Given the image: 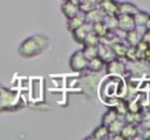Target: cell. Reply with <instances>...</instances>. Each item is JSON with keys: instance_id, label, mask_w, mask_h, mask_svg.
<instances>
[{"instance_id": "24", "label": "cell", "mask_w": 150, "mask_h": 140, "mask_svg": "<svg viewBox=\"0 0 150 140\" xmlns=\"http://www.w3.org/2000/svg\"><path fill=\"white\" fill-rule=\"evenodd\" d=\"M100 42H101V38H100L98 35H96V34L90 29V31L88 32V34L86 35L82 46H98Z\"/></svg>"}, {"instance_id": "28", "label": "cell", "mask_w": 150, "mask_h": 140, "mask_svg": "<svg viewBox=\"0 0 150 140\" xmlns=\"http://www.w3.org/2000/svg\"><path fill=\"white\" fill-rule=\"evenodd\" d=\"M82 52L84 54V56L90 60L95 56H97V46H83Z\"/></svg>"}, {"instance_id": "7", "label": "cell", "mask_w": 150, "mask_h": 140, "mask_svg": "<svg viewBox=\"0 0 150 140\" xmlns=\"http://www.w3.org/2000/svg\"><path fill=\"white\" fill-rule=\"evenodd\" d=\"M104 15H117L118 14V1L116 0H102L98 4Z\"/></svg>"}, {"instance_id": "6", "label": "cell", "mask_w": 150, "mask_h": 140, "mask_svg": "<svg viewBox=\"0 0 150 140\" xmlns=\"http://www.w3.org/2000/svg\"><path fill=\"white\" fill-rule=\"evenodd\" d=\"M97 56L101 60H103L105 64L116 58L114 55V52L111 49V46L108 45V44H104V42H100V45L97 46Z\"/></svg>"}, {"instance_id": "29", "label": "cell", "mask_w": 150, "mask_h": 140, "mask_svg": "<svg viewBox=\"0 0 150 140\" xmlns=\"http://www.w3.org/2000/svg\"><path fill=\"white\" fill-rule=\"evenodd\" d=\"M139 126L145 129V128H150V111H145L142 112V118H141V124Z\"/></svg>"}, {"instance_id": "11", "label": "cell", "mask_w": 150, "mask_h": 140, "mask_svg": "<svg viewBox=\"0 0 150 140\" xmlns=\"http://www.w3.org/2000/svg\"><path fill=\"white\" fill-rule=\"evenodd\" d=\"M61 12L66 16V19H69V18L76 15L80 12V9H79V6L76 4L71 2L70 0H64L61 5Z\"/></svg>"}, {"instance_id": "23", "label": "cell", "mask_w": 150, "mask_h": 140, "mask_svg": "<svg viewBox=\"0 0 150 140\" xmlns=\"http://www.w3.org/2000/svg\"><path fill=\"white\" fill-rule=\"evenodd\" d=\"M104 25L107 26L109 32H114L118 29V21H117V15H104L103 20Z\"/></svg>"}, {"instance_id": "9", "label": "cell", "mask_w": 150, "mask_h": 140, "mask_svg": "<svg viewBox=\"0 0 150 140\" xmlns=\"http://www.w3.org/2000/svg\"><path fill=\"white\" fill-rule=\"evenodd\" d=\"M142 39V32L138 27H135L124 33V40L128 46H136Z\"/></svg>"}, {"instance_id": "25", "label": "cell", "mask_w": 150, "mask_h": 140, "mask_svg": "<svg viewBox=\"0 0 150 140\" xmlns=\"http://www.w3.org/2000/svg\"><path fill=\"white\" fill-rule=\"evenodd\" d=\"M97 6H98V4H97L96 1H94V0H82V1L80 2V5H79V9H80L81 13L84 14V13H87V12L94 9V8L97 7Z\"/></svg>"}, {"instance_id": "32", "label": "cell", "mask_w": 150, "mask_h": 140, "mask_svg": "<svg viewBox=\"0 0 150 140\" xmlns=\"http://www.w3.org/2000/svg\"><path fill=\"white\" fill-rule=\"evenodd\" d=\"M142 138L143 139H146V140H150V128H145L142 133Z\"/></svg>"}, {"instance_id": "18", "label": "cell", "mask_w": 150, "mask_h": 140, "mask_svg": "<svg viewBox=\"0 0 150 140\" xmlns=\"http://www.w3.org/2000/svg\"><path fill=\"white\" fill-rule=\"evenodd\" d=\"M149 15H150V14H149L148 12L138 9V11L132 15V16H134V21H135V26L138 27V28H144L145 22H146Z\"/></svg>"}, {"instance_id": "33", "label": "cell", "mask_w": 150, "mask_h": 140, "mask_svg": "<svg viewBox=\"0 0 150 140\" xmlns=\"http://www.w3.org/2000/svg\"><path fill=\"white\" fill-rule=\"evenodd\" d=\"M144 29H150V15H149V18H148V20H146V22H145Z\"/></svg>"}, {"instance_id": "2", "label": "cell", "mask_w": 150, "mask_h": 140, "mask_svg": "<svg viewBox=\"0 0 150 140\" xmlns=\"http://www.w3.org/2000/svg\"><path fill=\"white\" fill-rule=\"evenodd\" d=\"M88 59L84 56L82 49L74 52L69 59V67L73 72H83L87 69Z\"/></svg>"}, {"instance_id": "1", "label": "cell", "mask_w": 150, "mask_h": 140, "mask_svg": "<svg viewBox=\"0 0 150 140\" xmlns=\"http://www.w3.org/2000/svg\"><path fill=\"white\" fill-rule=\"evenodd\" d=\"M48 46V39L41 35H35L28 38L20 46V54L26 58H30L40 54Z\"/></svg>"}, {"instance_id": "3", "label": "cell", "mask_w": 150, "mask_h": 140, "mask_svg": "<svg viewBox=\"0 0 150 140\" xmlns=\"http://www.w3.org/2000/svg\"><path fill=\"white\" fill-rule=\"evenodd\" d=\"M105 73L110 75H123L127 71V65L122 61V59L115 58L105 64L104 66Z\"/></svg>"}, {"instance_id": "4", "label": "cell", "mask_w": 150, "mask_h": 140, "mask_svg": "<svg viewBox=\"0 0 150 140\" xmlns=\"http://www.w3.org/2000/svg\"><path fill=\"white\" fill-rule=\"evenodd\" d=\"M138 136H139V126L124 122V125L120 132V138L124 139V140H135Z\"/></svg>"}, {"instance_id": "14", "label": "cell", "mask_w": 150, "mask_h": 140, "mask_svg": "<svg viewBox=\"0 0 150 140\" xmlns=\"http://www.w3.org/2000/svg\"><path fill=\"white\" fill-rule=\"evenodd\" d=\"M138 6L135 5L131 1H123L118 2V14H128V15H134L138 11Z\"/></svg>"}, {"instance_id": "35", "label": "cell", "mask_w": 150, "mask_h": 140, "mask_svg": "<svg viewBox=\"0 0 150 140\" xmlns=\"http://www.w3.org/2000/svg\"><path fill=\"white\" fill-rule=\"evenodd\" d=\"M94 1H96V2H97V4H100V2H101V1H102V0H94Z\"/></svg>"}, {"instance_id": "19", "label": "cell", "mask_w": 150, "mask_h": 140, "mask_svg": "<svg viewBox=\"0 0 150 140\" xmlns=\"http://www.w3.org/2000/svg\"><path fill=\"white\" fill-rule=\"evenodd\" d=\"M127 107H128V112H132V113H142L143 112L142 101L138 100L137 98L127 100Z\"/></svg>"}, {"instance_id": "30", "label": "cell", "mask_w": 150, "mask_h": 140, "mask_svg": "<svg viewBox=\"0 0 150 140\" xmlns=\"http://www.w3.org/2000/svg\"><path fill=\"white\" fill-rule=\"evenodd\" d=\"M145 44H148L150 46V29H145L144 32H142V39Z\"/></svg>"}, {"instance_id": "10", "label": "cell", "mask_w": 150, "mask_h": 140, "mask_svg": "<svg viewBox=\"0 0 150 140\" xmlns=\"http://www.w3.org/2000/svg\"><path fill=\"white\" fill-rule=\"evenodd\" d=\"M124 125V121H123V118L122 116H118L117 119H115L111 124H109L107 127H108V131H109V139H121L120 138V132L122 129Z\"/></svg>"}, {"instance_id": "20", "label": "cell", "mask_w": 150, "mask_h": 140, "mask_svg": "<svg viewBox=\"0 0 150 140\" xmlns=\"http://www.w3.org/2000/svg\"><path fill=\"white\" fill-rule=\"evenodd\" d=\"M91 31H93L96 35H98L101 39L104 38V36L109 33V31H108V28H107V26L104 25L103 21H97V22L91 24Z\"/></svg>"}, {"instance_id": "8", "label": "cell", "mask_w": 150, "mask_h": 140, "mask_svg": "<svg viewBox=\"0 0 150 140\" xmlns=\"http://www.w3.org/2000/svg\"><path fill=\"white\" fill-rule=\"evenodd\" d=\"M91 29V24L89 22H84L83 25H81L80 27H77L76 29H74L71 32L73 34V39L75 40V42L80 44V45H83V40L86 38V35L88 34V32Z\"/></svg>"}, {"instance_id": "22", "label": "cell", "mask_w": 150, "mask_h": 140, "mask_svg": "<svg viewBox=\"0 0 150 140\" xmlns=\"http://www.w3.org/2000/svg\"><path fill=\"white\" fill-rule=\"evenodd\" d=\"M122 118H123V121H124L125 124H131V125L139 126V124H141V118H142V113L127 112Z\"/></svg>"}, {"instance_id": "12", "label": "cell", "mask_w": 150, "mask_h": 140, "mask_svg": "<svg viewBox=\"0 0 150 140\" xmlns=\"http://www.w3.org/2000/svg\"><path fill=\"white\" fill-rule=\"evenodd\" d=\"M84 22H86L84 14H83V13H81V12H79L76 15H74V16H71V18L67 19L66 27H67V29L71 33L74 29H76L77 27H80V26H81V25H83Z\"/></svg>"}, {"instance_id": "27", "label": "cell", "mask_w": 150, "mask_h": 140, "mask_svg": "<svg viewBox=\"0 0 150 140\" xmlns=\"http://www.w3.org/2000/svg\"><path fill=\"white\" fill-rule=\"evenodd\" d=\"M124 59H127L129 62H135L137 61V51H136V47L135 46H128L127 47V51H125V54H124Z\"/></svg>"}, {"instance_id": "13", "label": "cell", "mask_w": 150, "mask_h": 140, "mask_svg": "<svg viewBox=\"0 0 150 140\" xmlns=\"http://www.w3.org/2000/svg\"><path fill=\"white\" fill-rule=\"evenodd\" d=\"M84 18H86V21L89 22V24H94V22H97V21H102L103 18H104V13L102 12V9L97 6L95 7L94 9L84 13Z\"/></svg>"}, {"instance_id": "17", "label": "cell", "mask_w": 150, "mask_h": 140, "mask_svg": "<svg viewBox=\"0 0 150 140\" xmlns=\"http://www.w3.org/2000/svg\"><path fill=\"white\" fill-rule=\"evenodd\" d=\"M110 46H111V49H112L114 55L116 58H118V59L124 58V54H125V51H127V47H128L127 44H124L122 40H118V41L112 42Z\"/></svg>"}, {"instance_id": "15", "label": "cell", "mask_w": 150, "mask_h": 140, "mask_svg": "<svg viewBox=\"0 0 150 140\" xmlns=\"http://www.w3.org/2000/svg\"><path fill=\"white\" fill-rule=\"evenodd\" d=\"M104 66H105V62L103 60H101L98 56H95V58L88 60L87 69L90 71L91 73H98L104 68Z\"/></svg>"}, {"instance_id": "34", "label": "cell", "mask_w": 150, "mask_h": 140, "mask_svg": "<svg viewBox=\"0 0 150 140\" xmlns=\"http://www.w3.org/2000/svg\"><path fill=\"white\" fill-rule=\"evenodd\" d=\"M70 1H71V2H74V4H76V5L79 6V5H80V2H81L82 0H70Z\"/></svg>"}, {"instance_id": "37", "label": "cell", "mask_w": 150, "mask_h": 140, "mask_svg": "<svg viewBox=\"0 0 150 140\" xmlns=\"http://www.w3.org/2000/svg\"><path fill=\"white\" fill-rule=\"evenodd\" d=\"M63 1H64V0H63Z\"/></svg>"}, {"instance_id": "21", "label": "cell", "mask_w": 150, "mask_h": 140, "mask_svg": "<svg viewBox=\"0 0 150 140\" xmlns=\"http://www.w3.org/2000/svg\"><path fill=\"white\" fill-rule=\"evenodd\" d=\"M117 118H118V114L116 113V111L114 109V107H111V108L107 109V111L103 113V115H102V118H101V124L108 126L109 124H111V122H112L115 119H117Z\"/></svg>"}, {"instance_id": "26", "label": "cell", "mask_w": 150, "mask_h": 140, "mask_svg": "<svg viewBox=\"0 0 150 140\" xmlns=\"http://www.w3.org/2000/svg\"><path fill=\"white\" fill-rule=\"evenodd\" d=\"M114 109L116 111V113L118 114V116H123L128 112L127 100L125 99H117L116 104L114 105Z\"/></svg>"}, {"instance_id": "31", "label": "cell", "mask_w": 150, "mask_h": 140, "mask_svg": "<svg viewBox=\"0 0 150 140\" xmlns=\"http://www.w3.org/2000/svg\"><path fill=\"white\" fill-rule=\"evenodd\" d=\"M143 61L146 62V64H150V47L144 52V55H143Z\"/></svg>"}, {"instance_id": "36", "label": "cell", "mask_w": 150, "mask_h": 140, "mask_svg": "<svg viewBox=\"0 0 150 140\" xmlns=\"http://www.w3.org/2000/svg\"><path fill=\"white\" fill-rule=\"evenodd\" d=\"M149 111H150V98H149V108H148Z\"/></svg>"}, {"instance_id": "5", "label": "cell", "mask_w": 150, "mask_h": 140, "mask_svg": "<svg viewBox=\"0 0 150 140\" xmlns=\"http://www.w3.org/2000/svg\"><path fill=\"white\" fill-rule=\"evenodd\" d=\"M117 21H118V29L122 31V32H124V33L136 27L132 15H128V14H117Z\"/></svg>"}, {"instance_id": "16", "label": "cell", "mask_w": 150, "mask_h": 140, "mask_svg": "<svg viewBox=\"0 0 150 140\" xmlns=\"http://www.w3.org/2000/svg\"><path fill=\"white\" fill-rule=\"evenodd\" d=\"M89 139H96V140H103V139H109V131L105 125H100L97 126L93 132Z\"/></svg>"}]
</instances>
